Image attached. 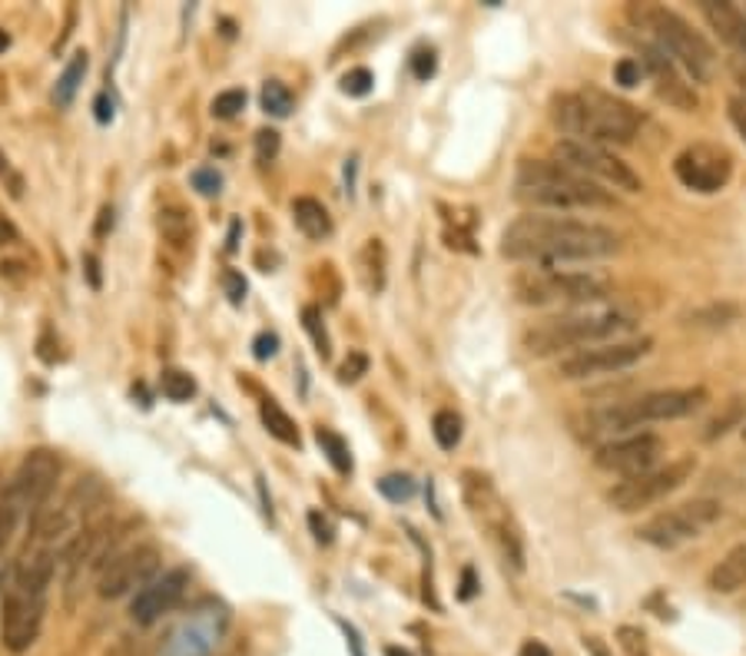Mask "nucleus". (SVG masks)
Wrapping results in <instances>:
<instances>
[{"label": "nucleus", "instance_id": "obj_55", "mask_svg": "<svg viewBox=\"0 0 746 656\" xmlns=\"http://www.w3.org/2000/svg\"><path fill=\"white\" fill-rule=\"evenodd\" d=\"M8 537H0V590H4V577H8Z\"/></svg>", "mask_w": 746, "mask_h": 656}, {"label": "nucleus", "instance_id": "obj_1", "mask_svg": "<svg viewBox=\"0 0 746 656\" xmlns=\"http://www.w3.org/2000/svg\"><path fill=\"white\" fill-rule=\"evenodd\" d=\"M620 252V236L601 223L567 219V216H544L528 213L518 216L501 233V256L511 262L531 266H561V262H594Z\"/></svg>", "mask_w": 746, "mask_h": 656}, {"label": "nucleus", "instance_id": "obj_44", "mask_svg": "<svg viewBox=\"0 0 746 656\" xmlns=\"http://www.w3.org/2000/svg\"><path fill=\"white\" fill-rule=\"evenodd\" d=\"M275 352H279V335H275V332H259L256 342H252V355H256L259 362H269Z\"/></svg>", "mask_w": 746, "mask_h": 656}, {"label": "nucleus", "instance_id": "obj_19", "mask_svg": "<svg viewBox=\"0 0 746 656\" xmlns=\"http://www.w3.org/2000/svg\"><path fill=\"white\" fill-rule=\"evenodd\" d=\"M640 67H644V74L653 80V90H657V97L660 100H667L673 110H680V114H693L696 107H700V97H696V90L686 84V77H683V71L660 51V47H653V44H640Z\"/></svg>", "mask_w": 746, "mask_h": 656}, {"label": "nucleus", "instance_id": "obj_11", "mask_svg": "<svg viewBox=\"0 0 746 656\" xmlns=\"http://www.w3.org/2000/svg\"><path fill=\"white\" fill-rule=\"evenodd\" d=\"M229 630V610L216 600H199L163 639L160 656H213Z\"/></svg>", "mask_w": 746, "mask_h": 656}, {"label": "nucleus", "instance_id": "obj_37", "mask_svg": "<svg viewBox=\"0 0 746 656\" xmlns=\"http://www.w3.org/2000/svg\"><path fill=\"white\" fill-rule=\"evenodd\" d=\"M371 87H376V77H371V71H365V67H355L342 77V94H348V97H365V94H371Z\"/></svg>", "mask_w": 746, "mask_h": 656}, {"label": "nucleus", "instance_id": "obj_43", "mask_svg": "<svg viewBox=\"0 0 746 656\" xmlns=\"http://www.w3.org/2000/svg\"><path fill=\"white\" fill-rule=\"evenodd\" d=\"M223 289H226V295H229V302H233V305H242V302H246L249 286H246L242 272H236V269L223 272Z\"/></svg>", "mask_w": 746, "mask_h": 656}, {"label": "nucleus", "instance_id": "obj_31", "mask_svg": "<svg viewBox=\"0 0 746 656\" xmlns=\"http://www.w3.org/2000/svg\"><path fill=\"white\" fill-rule=\"evenodd\" d=\"M262 110L269 114V117H289L292 114V94H289V87L285 84H279V80H269V84H262Z\"/></svg>", "mask_w": 746, "mask_h": 656}, {"label": "nucleus", "instance_id": "obj_30", "mask_svg": "<svg viewBox=\"0 0 746 656\" xmlns=\"http://www.w3.org/2000/svg\"><path fill=\"white\" fill-rule=\"evenodd\" d=\"M432 434H435L442 451H455L458 441H462V418L455 411H439L435 421H432Z\"/></svg>", "mask_w": 746, "mask_h": 656}, {"label": "nucleus", "instance_id": "obj_8", "mask_svg": "<svg viewBox=\"0 0 746 656\" xmlns=\"http://www.w3.org/2000/svg\"><path fill=\"white\" fill-rule=\"evenodd\" d=\"M521 305H587L607 299V282L591 272L525 269L511 282Z\"/></svg>", "mask_w": 746, "mask_h": 656}, {"label": "nucleus", "instance_id": "obj_52", "mask_svg": "<svg viewBox=\"0 0 746 656\" xmlns=\"http://www.w3.org/2000/svg\"><path fill=\"white\" fill-rule=\"evenodd\" d=\"M84 266H87V279H90V286H94V289H100V259H97L94 252H87V256H84Z\"/></svg>", "mask_w": 746, "mask_h": 656}, {"label": "nucleus", "instance_id": "obj_58", "mask_svg": "<svg viewBox=\"0 0 746 656\" xmlns=\"http://www.w3.org/2000/svg\"><path fill=\"white\" fill-rule=\"evenodd\" d=\"M386 656H412L406 646H386Z\"/></svg>", "mask_w": 746, "mask_h": 656}, {"label": "nucleus", "instance_id": "obj_48", "mask_svg": "<svg viewBox=\"0 0 746 656\" xmlns=\"http://www.w3.org/2000/svg\"><path fill=\"white\" fill-rule=\"evenodd\" d=\"M110 229H113V206H104V209H100V219H97V226H94V236H97V239H107Z\"/></svg>", "mask_w": 746, "mask_h": 656}, {"label": "nucleus", "instance_id": "obj_46", "mask_svg": "<svg viewBox=\"0 0 746 656\" xmlns=\"http://www.w3.org/2000/svg\"><path fill=\"white\" fill-rule=\"evenodd\" d=\"M309 527H312V534H315L318 544H332V524L318 510H309Z\"/></svg>", "mask_w": 746, "mask_h": 656}, {"label": "nucleus", "instance_id": "obj_27", "mask_svg": "<svg viewBox=\"0 0 746 656\" xmlns=\"http://www.w3.org/2000/svg\"><path fill=\"white\" fill-rule=\"evenodd\" d=\"M259 415H262V424H266V431L272 434V438H279L282 444H292V448H299V428H295V421L272 401V398H266L262 401V408H259Z\"/></svg>", "mask_w": 746, "mask_h": 656}, {"label": "nucleus", "instance_id": "obj_40", "mask_svg": "<svg viewBox=\"0 0 746 656\" xmlns=\"http://www.w3.org/2000/svg\"><path fill=\"white\" fill-rule=\"evenodd\" d=\"M365 372H368V355H365V352H348V358L338 365V381H342V385H352V381H358Z\"/></svg>", "mask_w": 746, "mask_h": 656}, {"label": "nucleus", "instance_id": "obj_16", "mask_svg": "<svg viewBox=\"0 0 746 656\" xmlns=\"http://www.w3.org/2000/svg\"><path fill=\"white\" fill-rule=\"evenodd\" d=\"M160 563L163 553L156 544H137V547H123L97 577V593L104 600H117L127 596L130 590H143L153 577H160Z\"/></svg>", "mask_w": 746, "mask_h": 656}, {"label": "nucleus", "instance_id": "obj_18", "mask_svg": "<svg viewBox=\"0 0 746 656\" xmlns=\"http://www.w3.org/2000/svg\"><path fill=\"white\" fill-rule=\"evenodd\" d=\"M660 454H663V441L657 434H627V438L597 444L594 464L601 471L620 474V481H624V477H637V474L653 471Z\"/></svg>", "mask_w": 746, "mask_h": 656}, {"label": "nucleus", "instance_id": "obj_22", "mask_svg": "<svg viewBox=\"0 0 746 656\" xmlns=\"http://www.w3.org/2000/svg\"><path fill=\"white\" fill-rule=\"evenodd\" d=\"M358 279L368 295H379L389 279V256L382 239H368L358 252Z\"/></svg>", "mask_w": 746, "mask_h": 656}, {"label": "nucleus", "instance_id": "obj_4", "mask_svg": "<svg viewBox=\"0 0 746 656\" xmlns=\"http://www.w3.org/2000/svg\"><path fill=\"white\" fill-rule=\"evenodd\" d=\"M627 18L637 31H647L653 37V47H660L693 84H710L716 77V54L713 47L677 14L657 4H630Z\"/></svg>", "mask_w": 746, "mask_h": 656}, {"label": "nucleus", "instance_id": "obj_57", "mask_svg": "<svg viewBox=\"0 0 746 656\" xmlns=\"http://www.w3.org/2000/svg\"><path fill=\"white\" fill-rule=\"evenodd\" d=\"M239 229H242V223L236 219V223L229 226V243H226V249H229V252H236V249H239Z\"/></svg>", "mask_w": 746, "mask_h": 656}, {"label": "nucleus", "instance_id": "obj_53", "mask_svg": "<svg viewBox=\"0 0 746 656\" xmlns=\"http://www.w3.org/2000/svg\"><path fill=\"white\" fill-rule=\"evenodd\" d=\"M11 243H18V229H14L11 219L0 216V246H11Z\"/></svg>", "mask_w": 746, "mask_h": 656}, {"label": "nucleus", "instance_id": "obj_12", "mask_svg": "<svg viewBox=\"0 0 746 656\" xmlns=\"http://www.w3.org/2000/svg\"><path fill=\"white\" fill-rule=\"evenodd\" d=\"M57 477H61V458L47 448H37L21 461V467L14 471V477L8 481V487L0 497L18 510V517L34 520L37 514L47 510V501L57 487Z\"/></svg>", "mask_w": 746, "mask_h": 656}, {"label": "nucleus", "instance_id": "obj_50", "mask_svg": "<svg viewBox=\"0 0 746 656\" xmlns=\"http://www.w3.org/2000/svg\"><path fill=\"white\" fill-rule=\"evenodd\" d=\"M475 593H478V580H475V570H472V567H465V570H462V590H458V596H462V600H472Z\"/></svg>", "mask_w": 746, "mask_h": 656}, {"label": "nucleus", "instance_id": "obj_39", "mask_svg": "<svg viewBox=\"0 0 746 656\" xmlns=\"http://www.w3.org/2000/svg\"><path fill=\"white\" fill-rule=\"evenodd\" d=\"M640 77H644V67H640V61H634V57H620L617 64H614V84H620V87H637L640 84Z\"/></svg>", "mask_w": 746, "mask_h": 656}, {"label": "nucleus", "instance_id": "obj_2", "mask_svg": "<svg viewBox=\"0 0 746 656\" xmlns=\"http://www.w3.org/2000/svg\"><path fill=\"white\" fill-rule=\"evenodd\" d=\"M551 120L564 133V140H581L591 147H627L634 143L640 130V114L601 90V87H584L577 94H558L551 100Z\"/></svg>", "mask_w": 746, "mask_h": 656}, {"label": "nucleus", "instance_id": "obj_26", "mask_svg": "<svg viewBox=\"0 0 746 656\" xmlns=\"http://www.w3.org/2000/svg\"><path fill=\"white\" fill-rule=\"evenodd\" d=\"M743 312L729 302H713V305H703V309H693L683 315V325H693V329H723V325H733Z\"/></svg>", "mask_w": 746, "mask_h": 656}, {"label": "nucleus", "instance_id": "obj_54", "mask_svg": "<svg viewBox=\"0 0 746 656\" xmlns=\"http://www.w3.org/2000/svg\"><path fill=\"white\" fill-rule=\"evenodd\" d=\"M518 656H551V649H548L541 639H528V643L518 649Z\"/></svg>", "mask_w": 746, "mask_h": 656}, {"label": "nucleus", "instance_id": "obj_6", "mask_svg": "<svg viewBox=\"0 0 746 656\" xmlns=\"http://www.w3.org/2000/svg\"><path fill=\"white\" fill-rule=\"evenodd\" d=\"M706 388H667V391H650V395H640L634 401H617V405H607L601 411H591L587 415V424L584 428L591 438L604 434L614 441V434H624L630 428H640V424H650V421H673V418H686L693 415L696 408L706 405Z\"/></svg>", "mask_w": 746, "mask_h": 656}, {"label": "nucleus", "instance_id": "obj_36", "mask_svg": "<svg viewBox=\"0 0 746 656\" xmlns=\"http://www.w3.org/2000/svg\"><path fill=\"white\" fill-rule=\"evenodd\" d=\"M239 110H246V94H242V90H223V94L213 100V117H216V120H233Z\"/></svg>", "mask_w": 746, "mask_h": 656}, {"label": "nucleus", "instance_id": "obj_9", "mask_svg": "<svg viewBox=\"0 0 746 656\" xmlns=\"http://www.w3.org/2000/svg\"><path fill=\"white\" fill-rule=\"evenodd\" d=\"M720 514H723L720 501L696 497V501H686V504H677V507H667V510L653 514L650 520H644L637 527V537L644 544H650V547L673 550V547L706 534L720 520Z\"/></svg>", "mask_w": 746, "mask_h": 656}, {"label": "nucleus", "instance_id": "obj_20", "mask_svg": "<svg viewBox=\"0 0 746 656\" xmlns=\"http://www.w3.org/2000/svg\"><path fill=\"white\" fill-rule=\"evenodd\" d=\"M186 587H190V570L186 567H173V570H163L160 577H153L143 590H137V596L130 603L133 623L150 626L160 616H166L183 600Z\"/></svg>", "mask_w": 746, "mask_h": 656}, {"label": "nucleus", "instance_id": "obj_60", "mask_svg": "<svg viewBox=\"0 0 746 656\" xmlns=\"http://www.w3.org/2000/svg\"><path fill=\"white\" fill-rule=\"evenodd\" d=\"M0 173H8V157L4 153H0Z\"/></svg>", "mask_w": 746, "mask_h": 656}, {"label": "nucleus", "instance_id": "obj_13", "mask_svg": "<svg viewBox=\"0 0 746 656\" xmlns=\"http://www.w3.org/2000/svg\"><path fill=\"white\" fill-rule=\"evenodd\" d=\"M554 157H558V163L584 173L594 183H607V186L624 190V193H640L644 190L640 176L624 160H617L610 150H604V147H591V143H581V140H561L554 147Z\"/></svg>", "mask_w": 746, "mask_h": 656}, {"label": "nucleus", "instance_id": "obj_49", "mask_svg": "<svg viewBox=\"0 0 746 656\" xmlns=\"http://www.w3.org/2000/svg\"><path fill=\"white\" fill-rule=\"evenodd\" d=\"M338 626H342V633H345V639H348V649H352V656H365L358 630H355L352 623H345V620H338Z\"/></svg>", "mask_w": 746, "mask_h": 656}, {"label": "nucleus", "instance_id": "obj_41", "mask_svg": "<svg viewBox=\"0 0 746 656\" xmlns=\"http://www.w3.org/2000/svg\"><path fill=\"white\" fill-rule=\"evenodd\" d=\"M279 147H282V140H279L275 130H259L256 133V157H259V163L275 160L279 157Z\"/></svg>", "mask_w": 746, "mask_h": 656}, {"label": "nucleus", "instance_id": "obj_5", "mask_svg": "<svg viewBox=\"0 0 746 656\" xmlns=\"http://www.w3.org/2000/svg\"><path fill=\"white\" fill-rule=\"evenodd\" d=\"M634 319L620 315V312H587V315H554V319H541L525 332V348L534 358H548L567 348H591V345H604V342H620L617 335L630 332Z\"/></svg>", "mask_w": 746, "mask_h": 656}, {"label": "nucleus", "instance_id": "obj_23", "mask_svg": "<svg viewBox=\"0 0 746 656\" xmlns=\"http://www.w3.org/2000/svg\"><path fill=\"white\" fill-rule=\"evenodd\" d=\"M739 587H746V544H736L710 570V590L713 593H736Z\"/></svg>", "mask_w": 746, "mask_h": 656}, {"label": "nucleus", "instance_id": "obj_61", "mask_svg": "<svg viewBox=\"0 0 746 656\" xmlns=\"http://www.w3.org/2000/svg\"><path fill=\"white\" fill-rule=\"evenodd\" d=\"M743 441H746V428H743Z\"/></svg>", "mask_w": 746, "mask_h": 656}, {"label": "nucleus", "instance_id": "obj_33", "mask_svg": "<svg viewBox=\"0 0 746 656\" xmlns=\"http://www.w3.org/2000/svg\"><path fill=\"white\" fill-rule=\"evenodd\" d=\"M739 424H743V401H739V398H733V401L726 405V411H723V415H716V418L706 424L703 438H706V441H716V438H723L729 428H739Z\"/></svg>", "mask_w": 746, "mask_h": 656}, {"label": "nucleus", "instance_id": "obj_47", "mask_svg": "<svg viewBox=\"0 0 746 656\" xmlns=\"http://www.w3.org/2000/svg\"><path fill=\"white\" fill-rule=\"evenodd\" d=\"M729 120H733L736 133L746 140V104L743 100H729Z\"/></svg>", "mask_w": 746, "mask_h": 656}, {"label": "nucleus", "instance_id": "obj_25", "mask_svg": "<svg viewBox=\"0 0 746 656\" xmlns=\"http://www.w3.org/2000/svg\"><path fill=\"white\" fill-rule=\"evenodd\" d=\"M87 67H90V57H87V51H77V54L71 57L67 71L61 74L57 87H54V104H57L61 110H67V107L74 104V97H77V90H80V84H84V74H87Z\"/></svg>", "mask_w": 746, "mask_h": 656}, {"label": "nucleus", "instance_id": "obj_34", "mask_svg": "<svg viewBox=\"0 0 746 656\" xmlns=\"http://www.w3.org/2000/svg\"><path fill=\"white\" fill-rule=\"evenodd\" d=\"M302 325H305V332L312 335L315 352H318L322 358H328V355H332V342H328V332H325L322 315H318V309H315V305H305V309H302Z\"/></svg>", "mask_w": 746, "mask_h": 656}, {"label": "nucleus", "instance_id": "obj_3", "mask_svg": "<svg viewBox=\"0 0 746 656\" xmlns=\"http://www.w3.org/2000/svg\"><path fill=\"white\" fill-rule=\"evenodd\" d=\"M518 200L534 209H614L617 196L584 173L558 160H521L518 163Z\"/></svg>", "mask_w": 746, "mask_h": 656}, {"label": "nucleus", "instance_id": "obj_38", "mask_svg": "<svg viewBox=\"0 0 746 656\" xmlns=\"http://www.w3.org/2000/svg\"><path fill=\"white\" fill-rule=\"evenodd\" d=\"M190 180H193V190L203 196H219V190H223V176L216 173V166H199V170H193Z\"/></svg>", "mask_w": 746, "mask_h": 656}, {"label": "nucleus", "instance_id": "obj_15", "mask_svg": "<svg viewBox=\"0 0 746 656\" xmlns=\"http://www.w3.org/2000/svg\"><path fill=\"white\" fill-rule=\"evenodd\" d=\"M44 613H47V593L11 583L4 593V613H0V643L11 653L31 649V643L41 636Z\"/></svg>", "mask_w": 746, "mask_h": 656}, {"label": "nucleus", "instance_id": "obj_35", "mask_svg": "<svg viewBox=\"0 0 746 656\" xmlns=\"http://www.w3.org/2000/svg\"><path fill=\"white\" fill-rule=\"evenodd\" d=\"M379 491L392 501V504H406V501H412L415 497V481L409 477V474H386L382 481H379Z\"/></svg>", "mask_w": 746, "mask_h": 656}, {"label": "nucleus", "instance_id": "obj_7", "mask_svg": "<svg viewBox=\"0 0 746 656\" xmlns=\"http://www.w3.org/2000/svg\"><path fill=\"white\" fill-rule=\"evenodd\" d=\"M462 497H465L472 517L488 530V537L495 540V547L501 550V557L515 570H525V537H521V527H518L511 507L501 501V494L491 484V477L482 474V471H465L462 474Z\"/></svg>", "mask_w": 746, "mask_h": 656}, {"label": "nucleus", "instance_id": "obj_42", "mask_svg": "<svg viewBox=\"0 0 746 656\" xmlns=\"http://www.w3.org/2000/svg\"><path fill=\"white\" fill-rule=\"evenodd\" d=\"M617 636H620V646L627 649V656H647V636L637 626H620Z\"/></svg>", "mask_w": 746, "mask_h": 656}, {"label": "nucleus", "instance_id": "obj_10", "mask_svg": "<svg viewBox=\"0 0 746 656\" xmlns=\"http://www.w3.org/2000/svg\"><path fill=\"white\" fill-rule=\"evenodd\" d=\"M693 471H696V458H693V454H683V458H677V461H670V464H663V467H653V471H647V474L617 481V484L610 487L607 501H610V507L620 510V514H637V510H644V507L663 501L667 494L680 491V487L693 477Z\"/></svg>", "mask_w": 746, "mask_h": 656}, {"label": "nucleus", "instance_id": "obj_45", "mask_svg": "<svg viewBox=\"0 0 746 656\" xmlns=\"http://www.w3.org/2000/svg\"><path fill=\"white\" fill-rule=\"evenodd\" d=\"M435 67H439V61H435V51H419V54L412 57V71H415V77H419V80H429V77H435Z\"/></svg>", "mask_w": 746, "mask_h": 656}, {"label": "nucleus", "instance_id": "obj_29", "mask_svg": "<svg viewBox=\"0 0 746 656\" xmlns=\"http://www.w3.org/2000/svg\"><path fill=\"white\" fill-rule=\"evenodd\" d=\"M156 226H160L163 239L170 246H176V249H183L190 243V236H193V223H190V216L183 209H163L160 219H156Z\"/></svg>", "mask_w": 746, "mask_h": 656}, {"label": "nucleus", "instance_id": "obj_17", "mask_svg": "<svg viewBox=\"0 0 746 656\" xmlns=\"http://www.w3.org/2000/svg\"><path fill=\"white\" fill-rule=\"evenodd\" d=\"M677 180L693 193H720L733 176V157L716 143H693L673 160Z\"/></svg>", "mask_w": 746, "mask_h": 656}, {"label": "nucleus", "instance_id": "obj_32", "mask_svg": "<svg viewBox=\"0 0 746 656\" xmlns=\"http://www.w3.org/2000/svg\"><path fill=\"white\" fill-rule=\"evenodd\" d=\"M160 388H163V395H166L170 401H190V398L196 395L193 375H186V372H180V368H166V372L160 375Z\"/></svg>", "mask_w": 746, "mask_h": 656}, {"label": "nucleus", "instance_id": "obj_28", "mask_svg": "<svg viewBox=\"0 0 746 656\" xmlns=\"http://www.w3.org/2000/svg\"><path fill=\"white\" fill-rule=\"evenodd\" d=\"M315 441H318L322 454L328 458V464H332L342 477H348L355 464H352V451H348L345 438H342V434H335L332 428H315Z\"/></svg>", "mask_w": 746, "mask_h": 656}, {"label": "nucleus", "instance_id": "obj_24", "mask_svg": "<svg viewBox=\"0 0 746 656\" xmlns=\"http://www.w3.org/2000/svg\"><path fill=\"white\" fill-rule=\"evenodd\" d=\"M292 219H295V226H299L309 239H328V236H332V216H328V209H325L318 200H312V196H299V200L292 203Z\"/></svg>", "mask_w": 746, "mask_h": 656}, {"label": "nucleus", "instance_id": "obj_14", "mask_svg": "<svg viewBox=\"0 0 746 656\" xmlns=\"http://www.w3.org/2000/svg\"><path fill=\"white\" fill-rule=\"evenodd\" d=\"M653 348V338H620V342H604V345H591L581 352H571L561 358L558 375L567 381H581V378H594V375H610L620 368L637 365L647 352Z\"/></svg>", "mask_w": 746, "mask_h": 656}, {"label": "nucleus", "instance_id": "obj_56", "mask_svg": "<svg viewBox=\"0 0 746 656\" xmlns=\"http://www.w3.org/2000/svg\"><path fill=\"white\" fill-rule=\"evenodd\" d=\"M584 649H591L594 656H610V653H607V646H604L597 636H584Z\"/></svg>", "mask_w": 746, "mask_h": 656}, {"label": "nucleus", "instance_id": "obj_59", "mask_svg": "<svg viewBox=\"0 0 746 656\" xmlns=\"http://www.w3.org/2000/svg\"><path fill=\"white\" fill-rule=\"evenodd\" d=\"M11 47V34L8 31H0V54H4Z\"/></svg>", "mask_w": 746, "mask_h": 656}, {"label": "nucleus", "instance_id": "obj_51", "mask_svg": "<svg viewBox=\"0 0 746 656\" xmlns=\"http://www.w3.org/2000/svg\"><path fill=\"white\" fill-rule=\"evenodd\" d=\"M94 110H97V120H100V123H110V120H113V100H110L107 94H100V97H97Z\"/></svg>", "mask_w": 746, "mask_h": 656}, {"label": "nucleus", "instance_id": "obj_21", "mask_svg": "<svg viewBox=\"0 0 746 656\" xmlns=\"http://www.w3.org/2000/svg\"><path fill=\"white\" fill-rule=\"evenodd\" d=\"M700 14L706 18L710 31L739 57L746 61V14L726 0H700Z\"/></svg>", "mask_w": 746, "mask_h": 656}]
</instances>
